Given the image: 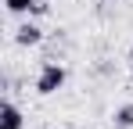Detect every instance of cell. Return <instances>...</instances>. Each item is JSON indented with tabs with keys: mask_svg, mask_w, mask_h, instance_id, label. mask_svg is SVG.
<instances>
[{
	"mask_svg": "<svg viewBox=\"0 0 133 129\" xmlns=\"http://www.w3.org/2000/svg\"><path fill=\"white\" fill-rule=\"evenodd\" d=\"M68 72L61 68L58 61H47L43 68H40V75H36V93H43V97H50V93H58L61 86H65Z\"/></svg>",
	"mask_w": 133,
	"mask_h": 129,
	"instance_id": "obj_1",
	"label": "cell"
},
{
	"mask_svg": "<svg viewBox=\"0 0 133 129\" xmlns=\"http://www.w3.org/2000/svg\"><path fill=\"white\" fill-rule=\"evenodd\" d=\"M4 7L11 15H47L50 11L47 0H4Z\"/></svg>",
	"mask_w": 133,
	"mask_h": 129,
	"instance_id": "obj_2",
	"label": "cell"
},
{
	"mask_svg": "<svg viewBox=\"0 0 133 129\" xmlns=\"http://www.w3.org/2000/svg\"><path fill=\"white\" fill-rule=\"evenodd\" d=\"M40 40H43V29H40L36 22H22V25L15 29V43H18V47H36Z\"/></svg>",
	"mask_w": 133,
	"mask_h": 129,
	"instance_id": "obj_3",
	"label": "cell"
},
{
	"mask_svg": "<svg viewBox=\"0 0 133 129\" xmlns=\"http://www.w3.org/2000/svg\"><path fill=\"white\" fill-rule=\"evenodd\" d=\"M0 129H22V111H18L15 101L0 104Z\"/></svg>",
	"mask_w": 133,
	"mask_h": 129,
	"instance_id": "obj_4",
	"label": "cell"
},
{
	"mask_svg": "<svg viewBox=\"0 0 133 129\" xmlns=\"http://www.w3.org/2000/svg\"><path fill=\"white\" fill-rule=\"evenodd\" d=\"M111 122H115V129H133V104H122V108H115Z\"/></svg>",
	"mask_w": 133,
	"mask_h": 129,
	"instance_id": "obj_5",
	"label": "cell"
},
{
	"mask_svg": "<svg viewBox=\"0 0 133 129\" xmlns=\"http://www.w3.org/2000/svg\"><path fill=\"white\" fill-rule=\"evenodd\" d=\"M130 68H133V47H130Z\"/></svg>",
	"mask_w": 133,
	"mask_h": 129,
	"instance_id": "obj_6",
	"label": "cell"
}]
</instances>
